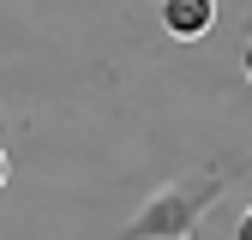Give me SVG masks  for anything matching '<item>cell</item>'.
Wrapping results in <instances>:
<instances>
[{
  "label": "cell",
  "mask_w": 252,
  "mask_h": 240,
  "mask_svg": "<svg viewBox=\"0 0 252 240\" xmlns=\"http://www.w3.org/2000/svg\"><path fill=\"white\" fill-rule=\"evenodd\" d=\"M210 24H216V6H210V0H162V30H168V36L192 42V36H204Z\"/></svg>",
  "instance_id": "cell-2"
},
{
  "label": "cell",
  "mask_w": 252,
  "mask_h": 240,
  "mask_svg": "<svg viewBox=\"0 0 252 240\" xmlns=\"http://www.w3.org/2000/svg\"><path fill=\"white\" fill-rule=\"evenodd\" d=\"M6 174H12V150H6V138H0V186H6Z\"/></svg>",
  "instance_id": "cell-3"
},
{
  "label": "cell",
  "mask_w": 252,
  "mask_h": 240,
  "mask_svg": "<svg viewBox=\"0 0 252 240\" xmlns=\"http://www.w3.org/2000/svg\"><path fill=\"white\" fill-rule=\"evenodd\" d=\"M234 180H240L234 156H204L198 168H186L168 186H156L132 216H126L120 240H198V228L210 222V210L228 198Z\"/></svg>",
  "instance_id": "cell-1"
},
{
  "label": "cell",
  "mask_w": 252,
  "mask_h": 240,
  "mask_svg": "<svg viewBox=\"0 0 252 240\" xmlns=\"http://www.w3.org/2000/svg\"><path fill=\"white\" fill-rule=\"evenodd\" d=\"M198 240H204V234H198Z\"/></svg>",
  "instance_id": "cell-4"
}]
</instances>
